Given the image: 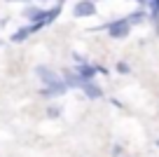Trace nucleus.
<instances>
[{"label":"nucleus","instance_id":"f257e3e1","mask_svg":"<svg viewBox=\"0 0 159 157\" xmlns=\"http://www.w3.org/2000/svg\"><path fill=\"white\" fill-rule=\"evenodd\" d=\"M35 75H38V78L47 84L49 94H54V96H59V94H63L66 89H68L66 80H61V78H59V73H54V70L47 68V66H38V68H35Z\"/></svg>","mask_w":159,"mask_h":157},{"label":"nucleus","instance_id":"f03ea898","mask_svg":"<svg viewBox=\"0 0 159 157\" xmlns=\"http://www.w3.org/2000/svg\"><path fill=\"white\" fill-rule=\"evenodd\" d=\"M143 19V14H134V17H126V19H117V21H112V24H108L105 28H108V33L112 35V38H126V35L131 33V26L136 24V21H140Z\"/></svg>","mask_w":159,"mask_h":157},{"label":"nucleus","instance_id":"7ed1b4c3","mask_svg":"<svg viewBox=\"0 0 159 157\" xmlns=\"http://www.w3.org/2000/svg\"><path fill=\"white\" fill-rule=\"evenodd\" d=\"M73 14L77 17V19H84V17L96 14V2L94 0H80L77 5L73 7Z\"/></svg>","mask_w":159,"mask_h":157},{"label":"nucleus","instance_id":"20e7f679","mask_svg":"<svg viewBox=\"0 0 159 157\" xmlns=\"http://www.w3.org/2000/svg\"><path fill=\"white\" fill-rule=\"evenodd\" d=\"M80 89H84V94H87V96H91V98H101V96H103V92H101V89L96 87V82H94V80H84Z\"/></svg>","mask_w":159,"mask_h":157},{"label":"nucleus","instance_id":"39448f33","mask_svg":"<svg viewBox=\"0 0 159 157\" xmlns=\"http://www.w3.org/2000/svg\"><path fill=\"white\" fill-rule=\"evenodd\" d=\"M150 10H152V14H154V17L159 14V0H150Z\"/></svg>","mask_w":159,"mask_h":157},{"label":"nucleus","instance_id":"423d86ee","mask_svg":"<svg viewBox=\"0 0 159 157\" xmlns=\"http://www.w3.org/2000/svg\"><path fill=\"white\" fill-rule=\"evenodd\" d=\"M136 2H150V0H136Z\"/></svg>","mask_w":159,"mask_h":157},{"label":"nucleus","instance_id":"0eeeda50","mask_svg":"<svg viewBox=\"0 0 159 157\" xmlns=\"http://www.w3.org/2000/svg\"><path fill=\"white\" fill-rule=\"evenodd\" d=\"M7 2H21V0H7Z\"/></svg>","mask_w":159,"mask_h":157},{"label":"nucleus","instance_id":"6e6552de","mask_svg":"<svg viewBox=\"0 0 159 157\" xmlns=\"http://www.w3.org/2000/svg\"><path fill=\"white\" fill-rule=\"evenodd\" d=\"M94 2H98V0H94Z\"/></svg>","mask_w":159,"mask_h":157}]
</instances>
